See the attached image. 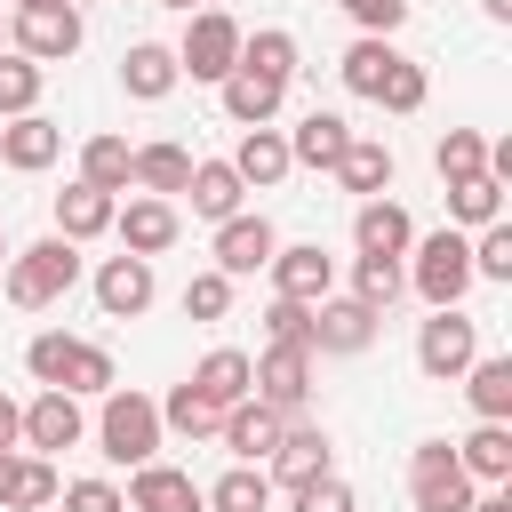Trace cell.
<instances>
[{
  "label": "cell",
  "instance_id": "obj_22",
  "mask_svg": "<svg viewBox=\"0 0 512 512\" xmlns=\"http://www.w3.org/2000/svg\"><path fill=\"white\" fill-rule=\"evenodd\" d=\"M176 80H184V72H176V48H160V40H136V48L120 56V88L144 96V104H160Z\"/></svg>",
  "mask_w": 512,
  "mask_h": 512
},
{
  "label": "cell",
  "instance_id": "obj_20",
  "mask_svg": "<svg viewBox=\"0 0 512 512\" xmlns=\"http://www.w3.org/2000/svg\"><path fill=\"white\" fill-rule=\"evenodd\" d=\"M88 424H80V392H40L32 408H24V448H72Z\"/></svg>",
  "mask_w": 512,
  "mask_h": 512
},
{
  "label": "cell",
  "instance_id": "obj_6",
  "mask_svg": "<svg viewBox=\"0 0 512 512\" xmlns=\"http://www.w3.org/2000/svg\"><path fill=\"white\" fill-rule=\"evenodd\" d=\"M8 40H16V56H32V64H64V56L80 48V8H72V0L16 8V16H8Z\"/></svg>",
  "mask_w": 512,
  "mask_h": 512
},
{
  "label": "cell",
  "instance_id": "obj_43",
  "mask_svg": "<svg viewBox=\"0 0 512 512\" xmlns=\"http://www.w3.org/2000/svg\"><path fill=\"white\" fill-rule=\"evenodd\" d=\"M264 344H304V352H312V304L272 296V304H264Z\"/></svg>",
  "mask_w": 512,
  "mask_h": 512
},
{
  "label": "cell",
  "instance_id": "obj_42",
  "mask_svg": "<svg viewBox=\"0 0 512 512\" xmlns=\"http://www.w3.org/2000/svg\"><path fill=\"white\" fill-rule=\"evenodd\" d=\"M472 280H512V224H504V216L480 224V240H472Z\"/></svg>",
  "mask_w": 512,
  "mask_h": 512
},
{
  "label": "cell",
  "instance_id": "obj_10",
  "mask_svg": "<svg viewBox=\"0 0 512 512\" xmlns=\"http://www.w3.org/2000/svg\"><path fill=\"white\" fill-rule=\"evenodd\" d=\"M272 296H288V304H320L328 288H336V256L320 248V240H304V248H272Z\"/></svg>",
  "mask_w": 512,
  "mask_h": 512
},
{
  "label": "cell",
  "instance_id": "obj_35",
  "mask_svg": "<svg viewBox=\"0 0 512 512\" xmlns=\"http://www.w3.org/2000/svg\"><path fill=\"white\" fill-rule=\"evenodd\" d=\"M448 216H456V224H472V232H480V224H496V216H504V184H496L488 168H480V176H464V184H448Z\"/></svg>",
  "mask_w": 512,
  "mask_h": 512
},
{
  "label": "cell",
  "instance_id": "obj_55",
  "mask_svg": "<svg viewBox=\"0 0 512 512\" xmlns=\"http://www.w3.org/2000/svg\"><path fill=\"white\" fill-rule=\"evenodd\" d=\"M0 40H8V24H0Z\"/></svg>",
  "mask_w": 512,
  "mask_h": 512
},
{
  "label": "cell",
  "instance_id": "obj_8",
  "mask_svg": "<svg viewBox=\"0 0 512 512\" xmlns=\"http://www.w3.org/2000/svg\"><path fill=\"white\" fill-rule=\"evenodd\" d=\"M240 64V24L224 16V8H200L192 24H184V48H176V72H192V80H224Z\"/></svg>",
  "mask_w": 512,
  "mask_h": 512
},
{
  "label": "cell",
  "instance_id": "obj_32",
  "mask_svg": "<svg viewBox=\"0 0 512 512\" xmlns=\"http://www.w3.org/2000/svg\"><path fill=\"white\" fill-rule=\"evenodd\" d=\"M208 496V512H264L272 504V480H264V464H232L216 488H200Z\"/></svg>",
  "mask_w": 512,
  "mask_h": 512
},
{
  "label": "cell",
  "instance_id": "obj_14",
  "mask_svg": "<svg viewBox=\"0 0 512 512\" xmlns=\"http://www.w3.org/2000/svg\"><path fill=\"white\" fill-rule=\"evenodd\" d=\"M280 424H288V416H280V408H264V400L248 392V400H232V408H224V424H216V432H224V448H232L240 464H264V456L280 448Z\"/></svg>",
  "mask_w": 512,
  "mask_h": 512
},
{
  "label": "cell",
  "instance_id": "obj_7",
  "mask_svg": "<svg viewBox=\"0 0 512 512\" xmlns=\"http://www.w3.org/2000/svg\"><path fill=\"white\" fill-rule=\"evenodd\" d=\"M248 392L280 416H296L312 400V352L304 344H264V360H248Z\"/></svg>",
  "mask_w": 512,
  "mask_h": 512
},
{
  "label": "cell",
  "instance_id": "obj_47",
  "mask_svg": "<svg viewBox=\"0 0 512 512\" xmlns=\"http://www.w3.org/2000/svg\"><path fill=\"white\" fill-rule=\"evenodd\" d=\"M56 496H64V512H128L112 480H72V488H56Z\"/></svg>",
  "mask_w": 512,
  "mask_h": 512
},
{
  "label": "cell",
  "instance_id": "obj_38",
  "mask_svg": "<svg viewBox=\"0 0 512 512\" xmlns=\"http://www.w3.org/2000/svg\"><path fill=\"white\" fill-rule=\"evenodd\" d=\"M408 288V272H400V256H360L352 264V296L360 304H376V312H392V296Z\"/></svg>",
  "mask_w": 512,
  "mask_h": 512
},
{
  "label": "cell",
  "instance_id": "obj_31",
  "mask_svg": "<svg viewBox=\"0 0 512 512\" xmlns=\"http://www.w3.org/2000/svg\"><path fill=\"white\" fill-rule=\"evenodd\" d=\"M464 392L488 424H512V360H472L464 368Z\"/></svg>",
  "mask_w": 512,
  "mask_h": 512
},
{
  "label": "cell",
  "instance_id": "obj_9",
  "mask_svg": "<svg viewBox=\"0 0 512 512\" xmlns=\"http://www.w3.org/2000/svg\"><path fill=\"white\" fill-rule=\"evenodd\" d=\"M472 360H480V328H472L456 304H440V312L424 320V336H416V368L448 384V376H464Z\"/></svg>",
  "mask_w": 512,
  "mask_h": 512
},
{
  "label": "cell",
  "instance_id": "obj_36",
  "mask_svg": "<svg viewBox=\"0 0 512 512\" xmlns=\"http://www.w3.org/2000/svg\"><path fill=\"white\" fill-rule=\"evenodd\" d=\"M240 64H248V72H272V80H296V40H288L280 24L240 32Z\"/></svg>",
  "mask_w": 512,
  "mask_h": 512
},
{
  "label": "cell",
  "instance_id": "obj_15",
  "mask_svg": "<svg viewBox=\"0 0 512 512\" xmlns=\"http://www.w3.org/2000/svg\"><path fill=\"white\" fill-rule=\"evenodd\" d=\"M120 504H128V512H208L200 480L176 472V464H136V488H128Z\"/></svg>",
  "mask_w": 512,
  "mask_h": 512
},
{
  "label": "cell",
  "instance_id": "obj_13",
  "mask_svg": "<svg viewBox=\"0 0 512 512\" xmlns=\"http://www.w3.org/2000/svg\"><path fill=\"white\" fill-rule=\"evenodd\" d=\"M96 304H104V320H136L144 304H152V256H104V272H96Z\"/></svg>",
  "mask_w": 512,
  "mask_h": 512
},
{
  "label": "cell",
  "instance_id": "obj_2",
  "mask_svg": "<svg viewBox=\"0 0 512 512\" xmlns=\"http://www.w3.org/2000/svg\"><path fill=\"white\" fill-rule=\"evenodd\" d=\"M72 280H80V240H64V232H48V240H32V248L8 256V304H16V312L56 304Z\"/></svg>",
  "mask_w": 512,
  "mask_h": 512
},
{
  "label": "cell",
  "instance_id": "obj_53",
  "mask_svg": "<svg viewBox=\"0 0 512 512\" xmlns=\"http://www.w3.org/2000/svg\"><path fill=\"white\" fill-rule=\"evenodd\" d=\"M0 264H8V224H0Z\"/></svg>",
  "mask_w": 512,
  "mask_h": 512
},
{
  "label": "cell",
  "instance_id": "obj_28",
  "mask_svg": "<svg viewBox=\"0 0 512 512\" xmlns=\"http://www.w3.org/2000/svg\"><path fill=\"white\" fill-rule=\"evenodd\" d=\"M232 168H240V184H280L296 160H288V136L264 120V128H248L240 136V152H232Z\"/></svg>",
  "mask_w": 512,
  "mask_h": 512
},
{
  "label": "cell",
  "instance_id": "obj_46",
  "mask_svg": "<svg viewBox=\"0 0 512 512\" xmlns=\"http://www.w3.org/2000/svg\"><path fill=\"white\" fill-rule=\"evenodd\" d=\"M336 8H344V16L360 24V32H384V40H392V32L408 24V0H336Z\"/></svg>",
  "mask_w": 512,
  "mask_h": 512
},
{
  "label": "cell",
  "instance_id": "obj_51",
  "mask_svg": "<svg viewBox=\"0 0 512 512\" xmlns=\"http://www.w3.org/2000/svg\"><path fill=\"white\" fill-rule=\"evenodd\" d=\"M480 8H488V16H496V24H512V0H480Z\"/></svg>",
  "mask_w": 512,
  "mask_h": 512
},
{
  "label": "cell",
  "instance_id": "obj_49",
  "mask_svg": "<svg viewBox=\"0 0 512 512\" xmlns=\"http://www.w3.org/2000/svg\"><path fill=\"white\" fill-rule=\"evenodd\" d=\"M16 464H24V448H0V504H8V488H16Z\"/></svg>",
  "mask_w": 512,
  "mask_h": 512
},
{
  "label": "cell",
  "instance_id": "obj_33",
  "mask_svg": "<svg viewBox=\"0 0 512 512\" xmlns=\"http://www.w3.org/2000/svg\"><path fill=\"white\" fill-rule=\"evenodd\" d=\"M424 96H432V80H424V64H416V56H392L368 104H384V112H424Z\"/></svg>",
  "mask_w": 512,
  "mask_h": 512
},
{
  "label": "cell",
  "instance_id": "obj_30",
  "mask_svg": "<svg viewBox=\"0 0 512 512\" xmlns=\"http://www.w3.org/2000/svg\"><path fill=\"white\" fill-rule=\"evenodd\" d=\"M456 464L472 480H512V424H472V440H456Z\"/></svg>",
  "mask_w": 512,
  "mask_h": 512
},
{
  "label": "cell",
  "instance_id": "obj_37",
  "mask_svg": "<svg viewBox=\"0 0 512 512\" xmlns=\"http://www.w3.org/2000/svg\"><path fill=\"white\" fill-rule=\"evenodd\" d=\"M432 168H440L448 184L480 176V168H488V136H480V128H448V136H440V152H432Z\"/></svg>",
  "mask_w": 512,
  "mask_h": 512
},
{
  "label": "cell",
  "instance_id": "obj_4",
  "mask_svg": "<svg viewBox=\"0 0 512 512\" xmlns=\"http://www.w3.org/2000/svg\"><path fill=\"white\" fill-rule=\"evenodd\" d=\"M416 248V296L440 312V304H464V288H472V240L464 232H432V240H408Z\"/></svg>",
  "mask_w": 512,
  "mask_h": 512
},
{
  "label": "cell",
  "instance_id": "obj_12",
  "mask_svg": "<svg viewBox=\"0 0 512 512\" xmlns=\"http://www.w3.org/2000/svg\"><path fill=\"white\" fill-rule=\"evenodd\" d=\"M272 248H280V240H272V224H264V216H224V224H216V272H224V280L264 272V264H272Z\"/></svg>",
  "mask_w": 512,
  "mask_h": 512
},
{
  "label": "cell",
  "instance_id": "obj_25",
  "mask_svg": "<svg viewBox=\"0 0 512 512\" xmlns=\"http://www.w3.org/2000/svg\"><path fill=\"white\" fill-rule=\"evenodd\" d=\"M352 144V128H344V112H304L296 128H288V160H304V168H336V152Z\"/></svg>",
  "mask_w": 512,
  "mask_h": 512
},
{
  "label": "cell",
  "instance_id": "obj_23",
  "mask_svg": "<svg viewBox=\"0 0 512 512\" xmlns=\"http://www.w3.org/2000/svg\"><path fill=\"white\" fill-rule=\"evenodd\" d=\"M344 192H360V200H376L384 184H392V144H376V136H352L344 152H336V168H328Z\"/></svg>",
  "mask_w": 512,
  "mask_h": 512
},
{
  "label": "cell",
  "instance_id": "obj_40",
  "mask_svg": "<svg viewBox=\"0 0 512 512\" xmlns=\"http://www.w3.org/2000/svg\"><path fill=\"white\" fill-rule=\"evenodd\" d=\"M56 488H64L56 464L48 456H24L16 464V488H8V512H40V504H56Z\"/></svg>",
  "mask_w": 512,
  "mask_h": 512
},
{
  "label": "cell",
  "instance_id": "obj_19",
  "mask_svg": "<svg viewBox=\"0 0 512 512\" xmlns=\"http://www.w3.org/2000/svg\"><path fill=\"white\" fill-rule=\"evenodd\" d=\"M352 240H360V256H408V240H416V224H408V208L400 200H360V216H352Z\"/></svg>",
  "mask_w": 512,
  "mask_h": 512
},
{
  "label": "cell",
  "instance_id": "obj_41",
  "mask_svg": "<svg viewBox=\"0 0 512 512\" xmlns=\"http://www.w3.org/2000/svg\"><path fill=\"white\" fill-rule=\"evenodd\" d=\"M32 104H40V64L8 48V56H0V112L16 120V112H32Z\"/></svg>",
  "mask_w": 512,
  "mask_h": 512
},
{
  "label": "cell",
  "instance_id": "obj_54",
  "mask_svg": "<svg viewBox=\"0 0 512 512\" xmlns=\"http://www.w3.org/2000/svg\"><path fill=\"white\" fill-rule=\"evenodd\" d=\"M16 8H48V0H16Z\"/></svg>",
  "mask_w": 512,
  "mask_h": 512
},
{
  "label": "cell",
  "instance_id": "obj_26",
  "mask_svg": "<svg viewBox=\"0 0 512 512\" xmlns=\"http://www.w3.org/2000/svg\"><path fill=\"white\" fill-rule=\"evenodd\" d=\"M128 184H144V192L168 200V192L192 184V152H184V144H136V152H128Z\"/></svg>",
  "mask_w": 512,
  "mask_h": 512
},
{
  "label": "cell",
  "instance_id": "obj_11",
  "mask_svg": "<svg viewBox=\"0 0 512 512\" xmlns=\"http://www.w3.org/2000/svg\"><path fill=\"white\" fill-rule=\"evenodd\" d=\"M376 304H360V296H320L312 304V352H368L376 344Z\"/></svg>",
  "mask_w": 512,
  "mask_h": 512
},
{
  "label": "cell",
  "instance_id": "obj_50",
  "mask_svg": "<svg viewBox=\"0 0 512 512\" xmlns=\"http://www.w3.org/2000/svg\"><path fill=\"white\" fill-rule=\"evenodd\" d=\"M472 512H512V488L496 480V496H472Z\"/></svg>",
  "mask_w": 512,
  "mask_h": 512
},
{
  "label": "cell",
  "instance_id": "obj_48",
  "mask_svg": "<svg viewBox=\"0 0 512 512\" xmlns=\"http://www.w3.org/2000/svg\"><path fill=\"white\" fill-rule=\"evenodd\" d=\"M16 440H24V408L0 392V448H16Z\"/></svg>",
  "mask_w": 512,
  "mask_h": 512
},
{
  "label": "cell",
  "instance_id": "obj_16",
  "mask_svg": "<svg viewBox=\"0 0 512 512\" xmlns=\"http://www.w3.org/2000/svg\"><path fill=\"white\" fill-rule=\"evenodd\" d=\"M320 472H328V432H312V424H280V448L264 456V480L304 488V480H320Z\"/></svg>",
  "mask_w": 512,
  "mask_h": 512
},
{
  "label": "cell",
  "instance_id": "obj_29",
  "mask_svg": "<svg viewBox=\"0 0 512 512\" xmlns=\"http://www.w3.org/2000/svg\"><path fill=\"white\" fill-rule=\"evenodd\" d=\"M200 400H216V408H232V400H248V352H232V344H216L192 376H184Z\"/></svg>",
  "mask_w": 512,
  "mask_h": 512
},
{
  "label": "cell",
  "instance_id": "obj_52",
  "mask_svg": "<svg viewBox=\"0 0 512 512\" xmlns=\"http://www.w3.org/2000/svg\"><path fill=\"white\" fill-rule=\"evenodd\" d=\"M160 8H184V16H192V8H216V0H160Z\"/></svg>",
  "mask_w": 512,
  "mask_h": 512
},
{
  "label": "cell",
  "instance_id": "obj_44",
  "mask_svg": "<svg viewBox=\"0 0 512 512\" xmlns=\"http://www.w3.org/2000/svg\"><path fill=\"white\" fill-rule=\"evenodd\" d=\"M184 312H192V320H224V312H232V280H224V272H192V280H184Z\"/></svg>",
  "mask_w": 512,
  "mask_h": 512
},
{
  "label": "cell",
  "instance_id": "obj_27",
  "mask_svg": "<svg viewBox=\"0 0 512 512\" xmlns=\"http://www.w3.org/2000/svg\"><path fill=\"white\" fill-rule=\"evenodd\" d=\"M112 192H96V184H64L56 192V232L64 240H96V232H112Z\"/></svg>",
  "mask_w": 512,
  "mask_h": 512
},
{
  "label": "cell",
  "instance_id": "obj_39",
  "mask_svg": "<svg viewBox=\"0 0 512 512\" xmlns=\"http://www.w3.org/2000/svg\"><path fill=\"white\" fill-rule=\"evenodd\" d=\"M160 424H176V432H184V440H208V432H216V424H224V408H216V400H200V392H192V384H176V392H168V400H160Z\"/></svg>",
  "mask_w": 512,
  "mask_h": 512
},
{
  "label": "cell",
  "instance_id": "obj_17",
  "mask_svg": "<svg viewBox=\"0 0 512 512\" xmlns=\"http://www.w3.org/2000/svg\"><path fill=\"white\" fill-rule=\"evenodd\" d=\"M112 232H120L128 256H160V248L176 240V208H168L160 192H144V200H128V208H112Z\"/></svg>",
  "mask_w": 512,
  "mask_h": 512
},
{
  "label": "cell",
  "instance_id": "obj_24",
  "mask_svg": "<svg viewBox=\"0 0 512 512\" xmlns=\"http://www.w3.org/2000/svg\"><path fill=\"white\" fill-rule=\"evenodd\" d=\"M184 192H192V216L224 224V216H240V192H248V184H240L232 160H192V184H184Z\"/></svg>",
  "mask_w": 512,
  "mask_h": 512
},
{
  "label": "cell",
  "instance_id": "obj_34",
  "mask_svg": "<svg viewBox=\"0 0 512 512\" xmlns=\"http://www.w3.org/2000/svg\"><path fill=\"white\" fill-rule=\"evenodd\" d=\"M80 184L128 192V136H88V144H80Z\"/></svg>",
  "mask_w": 512,
  "mask_h": 512
},
{
  "label": "cell",
  "instance_id": "obj_1",
  "mask_svg": "<svg viewBox=\"0 0 512 512\" xmlns=\"http://www.w3.org/2000/svg\"><path fill=\"white\" fill-rule=\"evenodd\" d=\"M24 368L48 384V392H112V352L88 344V336H64V328H40L24 344Z\"/></svg>",
  "mask_w": 512,
  "mask_h": 512
},
{
  "label": "cell",
  "instance_id": "obj_21",
  "mask_svg": "<svg viewBox=\"0 0 512 512\" xmlns=\"http://www.w3.org/2000/svg\"><path fill=\"white\" fill-rule=\"evenodd\" d=\"M56 152H64V128H56V120H40V112H16V120L0 128V160H8V168H24V176H40Z\"/></svg>",
  "mask_w": 512,
  "mask_h": 512
},
{
  "label": "cell",
  "instance_id": "obj_5",
  "mask_svg": "<svg viewBox=\"0 0 512 512\" xmlns=\"http://www.w3.org/2000/svg\"><path fill=\"white\" fill-rule=\"evenodd\" d=\"M408 496H416V512H472V472L456 464L448 440H424L408 456Z\"/></svg>",
  "mask_w": 512,
  "mask_h": 512
},
{
  "label": "cell",
  "instance_id": "obj_45",
  "mask_svg": "<svg viewBox=\"0 0 512 512\" xmlns=\"http://www.w3.org/2000/svg\"><path fill=\"white\" fill-rule=\"evenodd\" d=\"M288 496H296V512H360L336 472H320V480H304V488H288Z\"/></svg>",
  "mask_w": 512,
  "mask_h": 512
},
{
  "label": "cell",
  "instance_id": "obj_3",
  "mask_svg": "<svg viewBox=\"0 0 512 512\" xmlns=\"http://www.w3.org/2000/svg\"><path fill=\"white\" fill-rule=\"evenodd\" d=\"M160 400H144V392H104V416H96V440H104V456L112 464H152L160 456Z\"/></svg>",
  "mask_w": 512,
  "mask_h": 512
},
{
  "label": "cell",
  "instance_id": "obj_18",
  "mask_svg": "<svg viewBox=\"0 0 512 512\" xmlns=\"http://www.w3.org/2000/svg\"><path fill=\"white\" fill-rule=\"evenodd\" d=\"M216 88H224V112H232L240 128H264V120L280 112V96H288V80H272V72H248V64H232Z\"/></svg>",
  "mask_w": 512,
  "mask_h": 512
}]
</instances>
